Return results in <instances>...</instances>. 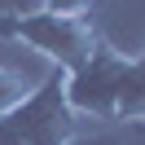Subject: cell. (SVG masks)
I'll return each mask as SVG.
<instances>
[{"instance_id": "cell-8", "label": "cell", "mask_w": 145, "mask_h": 145, "mask_svg": "<svg viewBox=\"0 0 145 145\" xmlns=\"http://www.w3.org/2000/svg\"><path fill=\"white\" fill-rule=\"evenodd\" d=\"M141 127H145V123H141Z\"/></svg>"}, {"instance_id": "cell-3", "label": "cell", "mask_w": 145, "mask_h": 145, "mask_svg": "<svg viewBox=\"0 0 145 145\" xmlns=\"http://www.w3.org/2000/svg\"><path fill=\"white\" fill-rule=\"evenodd\" d=\"M5 127L18 136V145H66V141H75L79 136V119L66 106L62 71H48L40 79V88L13 114H5Z\"/></svg>"}, {"instance_id": "cell-4", "label": "cell", "mask_w": 145, "mask_h": 145, "mask_svg": "<svg viewBox=\"0 0 145 145\" xmlns=\"http://www.w3.org/2000/svg\"><path fill=\"white\" fill-rule=\"evenodd\" d=\"M114 123H145V57H132L119 79V101H114Z\"/></svg>"}, {"instance_id": "cell-1", "label": "cell", "mask_w": 145, "mask_h": 145, "mask_svg": "<svg viewBox=\"0 0 145 145\" xmlns=\"http://www.w3.org/2000/svg\"><path fill=\"white\" fill-rule=\"evenodd\" d=\"M0 40H13V44H27L31 53H40L53 71H75L79 62H88L92 48L101 44V35L92 31V22L84 18H62V13H0Z\"/></svg>"}, {"instance_id": "cell-6", "label": "cell", "mask_w": 145, "mask_h": 145, "mask_svg": "<svg viewBox=\"0 0 145 145\" xmlns=\"http://www.w3.org/2000/svg\"><path fill=\"white\" fill-rule=\"evenodd\" d=\"M92 5H97V0H44L40 9H48V13H62V18H84V22H88Z\"/></svg>"}, {"instance_id": "cell-7", "label": "cell", "mask_w": 145, "mask_h": 145, "mask_svg": "<svg viewBox=\"0 0 145 145\" xmlns=\"http://www.w3.org/2000/svg\"><path fill=\"white\" fill-rule=\"evenodd\" d=\"M66 145H119L114 136H106V132H79L75 141H66Z\"/></svg>"}, {"instance_id": "cell-2", "label": "cell", "mask_w": 145, "mask_h": 145, "mask_svg": "<svg viewBox=\"0 0 145 145\" xmlns=\"http://www.w3.org/2000/svg\"><path fill=\"white\" fill-rule=\"evenodd\" d=\"M127 62L132 57L123 48L106 44L101 40L92 48L88 62H79L75 71H62V92H66V106L71 114L79 119H92V123H114V101H119V79H123Z\"/></svg>"}, {"instance_id": "cell-5", "label": "cell", "mask_w": 145, "mask_h": 145, "mask_svg": "<svg viewBox=\"0 0 145 145\" xmlns=\"http://www.w3.org/2000/svg\"><path fill=\"white\" fill-rule=\"evenodd\" d=\"M40 79H44V75H40ZM40 79H31V75H22V71H9V66H0V119L13 114V110H18L22 101L40 88Z\"/></svg>"}]
</instances>
